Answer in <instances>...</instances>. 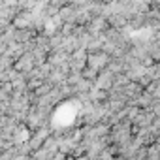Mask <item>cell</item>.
<instances>
[{
  "label": "cell",
  "mask_w": 160,
  "mask_h": 160,
  "mask_svg": "<svg viewBox=\"0 0 160 160\" xmlns=\"http://www.w3.org/2000/svg\"><path fill=\"white\" fill-rule=\"evenodd\" d=\"M132 138H134V124L130 121L117 122L115 126H111V132L108 136V139H109L111 145H122V143H126Z\"/></svg>",
  "instance_id": "cell-1"
}]
</instances>
